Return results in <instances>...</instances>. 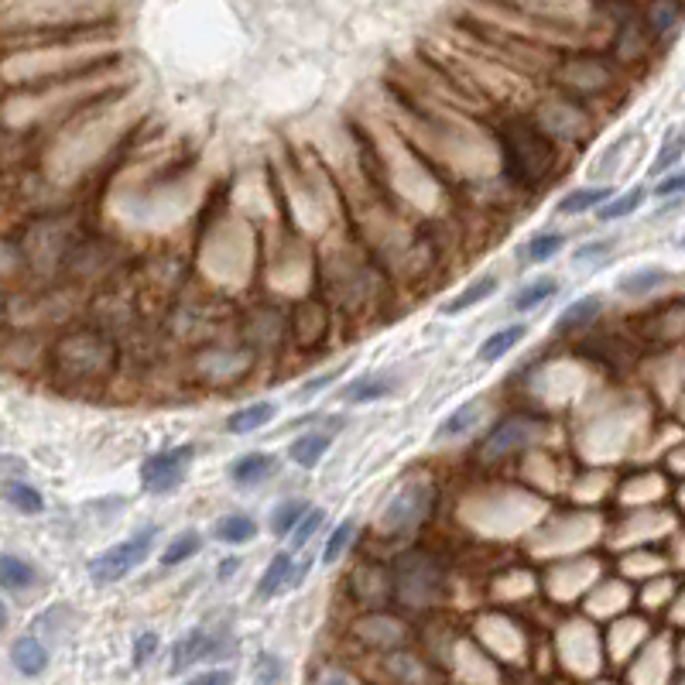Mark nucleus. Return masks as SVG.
<instances>
[{"instance_id": "39448f33", "label": "nucleus", "mask_w": 685, "mask_h": 685, "mask_svg": "<svg viewBox=\"0 0 685 685\" xmlns=\"http://www.w3.org/2000/svg\"><path fill=\"white\" fill-rule=\"evenodd\" d=\"M432 511V487L429 483H405L398 494L391 497L381 514V528L388 535H408L429 518Z\"/></svg>"}, {"instance_id": "a211bd4d", "label": "nucleus", "mask_w": 685, "mask_h": 685, "mask_svg": "<svg viewBox=\"0 0 685 685\" xmlns=\"http://www.w3.org/2000/svg\"><path fill=\"white\" fill-rule=\"evenodd\" d=\"M35 579H38V572L31 562H24L21 555L0 552V586H4V590H28Z\"/></svg>"}, {"instance_id": "c85d7f7f", "label": "nucleus", "mask_w": 685, "mask_h": 685, "mask_svg": "<svg viewBox=\"0 0 685 685\" xmlns=\"http://www.w3.org/2000/svg\"><path fill=\"white\" fill-rule=\"evenodd\" d=\"M644 203V189L641 185H634V189L620 192V196H610L607 203L600 206V220L603 223H614V220H624L627 213H634Z\"/></svg>"}, {"instance_id": "c9c22d12", "label": "nucleus", "mask_w": 685, "mask_h": 685, "mask_svg": "<svg viewBox=\"0 0 685 685\" xmlns=\"http://www.w3.org/2000/svg\"><path fill=\"white\" fill-rule=\"evenodd\" d=\"M679 158H682V137L675 134L672 141H668L665 148L658 151V158H655V165H651V172L662 175V172H668L672 165H679Z\"/></svg>"}, {"instance_id": "0eeeda50", "label": "nucleus", "mask_w": 685, "mask_h": 685, "mask_svg": "<svg viewBox=\"0 0 685 685\" xmlns=\"http://www.w3.org/2000/svg\"><path fill=\"white\" fill-rule=\"evenodd\" d=\"M535 435H538V422H535V418H528V415L504 418V422L494 425V432L483 439L480 456L483 459H504V456H511L514 449L528 446Z\"/></svg>"}, {"instance_id": "4be33fe9", "label": "nucleus", "mask_w": 685, "mask_h": 685, "mask_svg": "<svg viewBox=\"0 0 685 685\" xmlns=\"http://www.w3.org/2000/svg\"><path fill=\"white\" fill-rule=\"evenodd\" d=\"M0 497H4V501L11 504L14 511H21V514H42L45 511V497L38 494L31 483L7 480L4 487H0Z\"/></svg>"}, {"instance_id": "473e14b6", "label": "nucleus", "mask_w": 685, "mask_h": 685, "mask_svg": "<svg viewBox=\"0 0 685 685\" xmlns=\"http://www.w3.org/2000/svg\"><path fill=\"white\" fill-rule=\"evenodd\" d=\"M305 511H309V504H305V501H285V504H278L271 511V531H274V535H292L295 521L302 518Z\"/></svg>"}, {"instance_id": "20e7f679", "label": "nucleus", "mask_w": 685, "mask_h": 685, "mask_svg": "<svg viewBox=\"0 0 685 685\" xmlns=\"http://www.w3.org/2000/svg\"><path fill=\"white\" fill-rule=\"evenodd\" d=\"M155 538H158V525H148V528L137 531V535L117 542L114 548H107L103 555H96V559L90 562L93 583L96 586H110V583H120L124 576H131V572L151 555Z\"/></svg>"}, {"instance_id": "2eb2a0df", "label": "nucleus", "mask_w": 685, "mask_h": 685, "mask_svg": "<svg viewBox=\"0 0 685 685\" xmlns=\"http://www.w3.org/2000/svg\"><path fill=\"white\" fill-rule=\"evenodd\" d=\"M542 124L548 137H576L579 127H583V114L569 103H552V107L542 110Z\"/></svg>"}, {"instance_id": "c756f323", "label": "nucleus", "mask_w": 685, "mask_h": 685, "mask_svg": "<svg viewBox=\"0 0 685 685\" xmlns=\"http://www.w3.org/2000/svg\"><path fill=\"white\" fill-rule=\"evenodd\" d=\"M199 545H203V538H199L196 531H182V535H175L172 542L165 545L161 562H165V566H182L185 559H192V555L199 552Z\"/></svg>"}, {"instance_id": "f257e3e1", "label": "nucleus", "mask_w": 685, "mask_h": 685, "mask_svg": "<svg viewBox=\"0 0 685 685\" xmlns=\"http://www.w3.org/2000/svg\"><path fill=\"white\" fill-rule=\"evenodd\" d=\"M501 155L504 172L518 185H542L555 165V144L538 124L528 120H507L501 127Z\"/></svg>"}, {"instance_id": "cd10ccee", "label": "nucleus", "mask_w": 685, "mask_h": 685, "mask_svg": "<svg viewBox=\"0 0 685 685\" xmlns=\"http://www.w3.org/2000/svg\"><path fill=\"white\" fill-rule=\"evenodd\" d=\"M562 244H566V237H562V233H538V237H531L525 244L521 261H525V264H545V261H552V257L562 251Z\"/></svg>"}, {"instance_id": "bb28decb", "label": "nucleus", "mask_w": 685, "mask_h": 685, "mask_svg": "<svg viewBox=\"0 0 685 685\" xmlns=\"http://www.w3.org/2000/svg\"><path fill=\"white\" fill-rule=\"evenodd\" d=\"M257 535V521L247 514H227V518L216 525V538L227 545H244Z\"/></svg>"}, {"instance_id": "5701e85b", "label": "nucleus", "mask_w": 685, "mask_h": 685, "mask_svg": "<svg viewBox=\"0 0 685 685\" xmlns=\"http://www.w3.org/2000/svg\"><path fill=\"white\" fill-rule=\"evenodd\" d=\"M326 333V312L319 309V305H298L295 312V336L302 346H312L319 343V336Z\"/></svg>"}, {"instance_id": "a19ab883", "label": "nucleus", "mask_w": 685, "mask_h": 685, "mask_svg": "<svg viewBox=\"0 0 685 685\" xmlns=\"http://www.w3.org/2000/svg\"><path fill=\"white\" fill-rule=\"evenodd\" d=\"M679 192H682V175H672V179L658 182L655 196H658V199H668V196H679Z\"/></svg>"}, {"instance_id": "b1692460", "label": "nucleus", "mask_w": 685, "mask_h": 685, "mask_svg": "<svg viewBox=\"0 0 685 685\" xmlns=\"http://www.w3.org/2000/svg\"><path fill=\"white\" fill-rule=\"evenodd\" d=\"M679 18H682L679 0H651L648 11H644V24H648L651 35H668L679 24Z\"/></svg>"}, {"instance_id": "6ab92c4d", "label": "nucleus", "mask_w": 685, "mask_h": 685, "mask_svg": "<svg viewBox=\"0 0 685 685\" xmlns=\"http://www.w3.org/2000/svg\"><path fill=\"white\" fill-rule=\"evenodd\" d=\"M528 336V326H521V322H514V326H507L501 329V333H494V336H487L480 346V353L477 357L483 360V364H494V360H501L504 353H511L514 346H518L521 340Z\"/></svg>"}, {"instance_id": "a878e982", "label": "nucleus", "mask_w": 685, "mask_h": 685, "mask_svg": "<svg viewBox=\"0 0 685 685\" xmlns=\"http://www.w3.org/2000/svg\"><path fill=\"white\" fill-rule=\"evenodd\" d=\"M665 281H668V274L662 268H641V271H634V274H624V278L617 281V292H624V295H648V292H658V288H665Z\"/></svg>"}, {"instance_id": "4c0bfd02", "label": "nucleus", "mask_w": 685, "mask_h": 685, "mask_svg": "<svg viewBox=\"0 0 685 685\" xmlns=\"http://www.w3.org/2000/svg\"><path fill=\"white\" fill-rule=\"evenodd\" d=\"M254 672H257V685H274L281 679V662L274 655H261L254 665Z\"/></svg>"}, {"instance_id": "4468645a", "label": "nucleus", "mask_w": 685, "mask_h": 685, "mask_svg": "<svg viewBox=\"0 0 685 685\" xmlns=\"http://www.w3.org/2000/svg\"><path fill=\"white\" fill-rule=\"evenodd\" d=\"M274 411H278L274 408V401H254V405L233 411V415L227 418V432L230 435H247V432L264 429V425L274 418Z\"/></svg>"}, {"instance_id": "2f4dec72", "label": "nucleus", "mask_w": 685, "mask_h": 685, "mask_svg": "<svg viewBox=\"0 0 685 685\" xmlns=\"http://www.w3.org/2000/svg\"><path fill=\"white\" fill-rule=\"evenodd\" d=\"M614 244H617L614 237L590 240V244H583V247H579L576 257H572V264H576V268H600V264L610 257V251H614Z\"/></svg>"}, {"instance_id": "7c9ffc66", "label": "nucleus", "mask_w": 685, "mask_h": 685, "mask_svg": "<svg viewBox=\"0 0 685 685\" xmlns=\"http://www.w3.org/2000/svg\"><path fill=\"white\" fill-rule=\"evenodd\" d=\"M477 418H480V401H470V405L456 408L453 415H449L446 422H442L439 435H446V439H453V435H463V432H470L473 425H477Z\"/></svg>"}, {"instance_id": "412c9836", "label": "nucleus", "mask_w": 685, "mask_h": 685, "mask_svg": "<svg viewBox=\"0 0 685 685\" xmlns=\"http://www.w3.org/2000/svg\"><path fill=\"white\" fill-rule=\"evenodd\" d=\"M497 292V278L494 274H483V278L473 281L470 288H463L453 302H446V309H442V316H459V312H466V309H473V305H480V302H487L490 295Z\"/></svg>"}, {"instance_id": "f704fd0d", "label": "nucleus", "mask_w": 685, "mask_h": 685, "mask_svg": "<svg viewBox=\"0 0 685 685\" xmlns=\"http://www.w3.org/2000/svg\"><path fill=\"white\" fill-rule=\"evenodd\" d=\"M353 535H357V525H353V521H343V525L336 528L333 535H329L326 552H322V562H336V559H340V555L346 552V548H350Z\"/></svg>"}, {"instance_id": "37998d69", "label": "nucleus", "mask_w": 685, "mask_h": 685, "mask_svg": "<svg viewBox=\"0 0 685 685\" xmlns=\"http://www.w3.org/2000/svg\"><path fill=\"white\" fill-rule=\"evenodd\" d=\"M4 627H7V607L0 603V631H4Z\"/></svg>"}, {"instance_id": "f3484780", "label": "nucleus", "mask_w": 685, "mask_h": 685, "mask_svg": "<svg viewBox=\"0 0 685 685\" xmlns=\"http://www.w3.org/2000/svg\"><path fill=\"white\" fill-rule=\"evenodd\" d=\"M610 196H614V189H610V185H586V189H576V192H569V196L562 199L559 213L562 216L590 213V209H600Z\"/></svg>"}, {"instance_id": "423d86ee", "label": "nucleus", "mask_w": 685, "mask_h": 685, "mask_svg": "<svg viewBox=\"0 0 685 685\" xmlns=\"http://www.w3.org/2000/svg\"><path fill=\"white\" fill-rule=\"evenodd\" d=\"M192 456H196V446H189V442L148 456L141 463V487L148 494H168V490H175L182 483L185 466L192 463Z\"/></svg>"}, {"instance_id": "9b49d317", "label": "nucleus", "mask_w": 685, "mask_h": 685, "mask_svg": "<svg viewBox=\"0 0 685 685\" xmlns=\"http://www.w3.org/2000/svg\"><path fill=\"white\" fill-rule=\"evenodd\" d=\"M610 79V72L600 66L596 59H579V62H569V69L562 72V83L569 86V90H579V93H596L603 90Z\"/></svg>"}, {"instance_id": "ddd939ff", "label": "nucleus", "mask_w": 685, "mask_h": 685, "mask_svg": "<svg viewBox=\"0 0 685 685\" xmlns=\"http://www.w3.org/2000/svg\"><path fill=\"white\" fill-rule=\"evenodd\" d=\"M11 662H14V668H18L21 675H42L45 665H48V651H45V644L38 641V638L24 634V638L14 641Z\"/></svg>"}, {"instance_id": "aec40b11", "label": "nucleus", "mask_w": 685, "mask_h": 685, "mask_svg": "<svg viewBox=\"0 0 685 685\" xmlns=\"http://www.w3.org/2000/svg\"><path fill=\"white\" fill-rule=\"evenodd\" d=\"M329 442L333 439H329L326 432H305L292 442L288 453H292V459L302 466V470H312V466H319V459L329 453Z\"/></svg>"}, {"instance_id": "ea45409f", "label": "nucleus", "mask_w": 685, "mask_h": 685, "mask_svg": "<svg viewBox=\"0 0 685 685\" xmlns=\"http://www.w3.org/2000/svg\"><path fill=\"white\" fill-rule=\"evenodd\" d=\"M319 685H360L353 675H346V672H336V668H329V672H322L319 675Z\"/></svg>"}, {"instance_id": "72a5a7b5", "label": "nucleus", "mask_w": 685, "mask_h": 685, "mask_svg": "<svg viewBox=\"0 0 685 685\" xmlns=\"http://www.w3.org/2000/svg\"><path fill=\"white\" fill-rule=\"evenodd\" d=\"M322 525H326V511H322V507H309V511H305L302 518L295 521V528H292V545H295V548H298V545H305Z\"/></svg>"}, {"instance_id": "58836bf2", "label": "nucleus", "mask_w": 685, "mask_h": 685, "mask_svg": "<svg viewBox=\"0 0 685 685\" xmlns=\"http://www.w3.org/2000/svg\"><path fill=\"white\" fill-rule=\"evenodd\" d=\"M185 685H233V672H227V668H213V672L196 675V679Z\"/></svg>"}, {"instance_id": "79ce46f5", "label": "nucleus", "mask_w": 685, "mask_h": 685, "mask_svg": "<svg viewBox=\"0 0 685 685\" xmlns=\"http://www.w3.org/2000/svg\"><path fill=\"white\" fill-rule=\"evenodd\" d=\"M233 572H237V562H223V566H220V579H227V576H233Z\"/></svg>"}, {"instance_id": "dca6fc26", "label": "nucleus", "mask_w": 685, "mask_h": 685, "mask_svg": "<svg viewBox=\"0 0 685 685\" xmlns=\"http://www.w3.org/2000/svg\"><path fill=\"white\" fill-rule=\"evenodd\" d=\"M285 586H292V552H278L268 562V569H264L261 583H257V596L271 600V596H278L281 590H285Z\"/></svg>"}, {"instance_id": "6e6552de", "label": "nucleus", "mask_w": 685, "mask_h": 685, "mask_svg": "<svg viewBox=\"0 0 685 685\" xmlns=\"http://www.w3.org/2000/svg\"><path fill=\"white\" fill-rule=\"evenodd\" d=\"M223 644H227V638L209 631V627H196V631L182 634V638L172 644V672L179 675L185 668L206 662V658H220Z\"/></svg>"}, {"instance_id": "f8f14e48", "label": "nucleus", "mask_w": 685, "mask_h": 685, "mask_svg": "<svg viewBox=\"0 0 685 685\" xmlns=\"http://www.w3.org/2000/svg\"><path fill=\"white\" fill-rule=\"evenodd\" d=\"M394 377L388 374H367V377H357V381H350L343 388V398L350 401V405H367V401H381L388 398L394 391Z\"/></svg>"}, {"instance_id": "1a4fd4ad", "label": "nucleus", "mask_w": 685, "mask_h": 685, "mask_svg": "<svg viewBox=\"0 0 685 685\" xmlns=\"http://www.w3.org/2000/svg\"><path fill=\"white\" fill-rule=\"evenodd\" d=\"M274 470H278V459L271 453H247L230 466V480L237 483V487H257V483L268 480Z\"/></svg>"}, {"instance_id": "7ed1b4c3", "label": "nucleus", "mask_w": 685, "mask_h": 685, "mask_svg": "<svg viewBox=\"0 0 685 685\" xmlns=\"http://www.w3.org/2000/svg\"><path fill=\"white\" fill-rule=\"evenodd\" d=\"M391 590L408 607H429L442 593V566L429 552H405L394 562Z\"/></svg>"}, {"instance_id": "f03ea898", "label": "nucleus", "mask_w": 685, "mask_h": 685, "mask_svg": "<svg viewBox=\"0 0 685 685\" xmlns=\"http://www.w3.org/2000/svg\"><path fill=\"white\" fill-rule=\"evenodd\" d=\"M117 360V350L110 340L96 333H76L66 336L55 346V367L69 377V381H96L103 377Z\"/></svg>"}, {"instance_id": "e433bc0d", "label": "nucleus", "mask_w": 685, "mask_h": 685, "mask_svg": "<svg viewBox=\"0 0 685 685\" xmlns=\"http://www.w3.org/2000/svg\"><path fill=\"white\" fill-rule=\"evenodd\" d=\"M155 651H158V634H155V631L137 634V641H134V665H137V668L148 665Z\"/></svg>"}, {"instance_id": "9d476101", "label": "nucleus", "mask_w": 685, "mask_h": 685, "mask_svg": "<svg viewBox=\"0 0 685 685\" xmlns=\"http://www.w3.org/2000/svg\"><path fill=\"white\" fill-rule=\"evenodd\" d=\"M603 312V298L600 295H586L579 302H572L559 319H555V336H572L579 329H586L590 322Z\"/></svg>"}, {"instance_id": "393cba45", "label": "nucleus", "mask_w": 685, "mask_h": 685, "mask_svg": "<svg viewBox=\"0 0 685 685\" xmlns=\"http://www.w3.org/2000/svg\"><path fill=\"white\" fill-rule=\"evenodd\" d=\"M555 292H559V285H555V278H535V281H525V288H518V295L511 298V309L514 312H528V309H538L542 302H548Z\"/></svg>"}]
</instances>
